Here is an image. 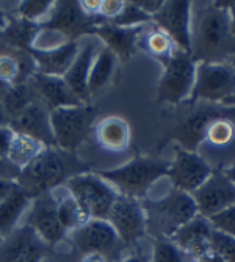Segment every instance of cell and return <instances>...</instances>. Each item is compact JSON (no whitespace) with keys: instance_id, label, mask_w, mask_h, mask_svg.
I'll list each match as a JSON object with an SVG mask.
<instances>
[{"instance_id":"cell-1","label":"cell","mask_w":235,"mask_h":262,"mask_svg":"<svg viewBox=\"0 0 235 262\" xmlns=\"http://www.w3.org/2000/svg\"><path fill=\"white\" fill-rule=\"evenodd\" d=\"M86 171H91V166L77 157L76 152L47 146L20 170L16 184L33 200L38 195L54 192L58 187H63L67 179Z\"/></svg>"},{"instance_id":"cell-2","label":"cell","mask_w":235,"mask_h":262,"mask_svg":"<svg viewBox=\"0 0 235 262\" xmlns=\"http://www.w3.org/2000/svg\"><path fill=\"white\" fill-rule=\"evenodd\" d=\"M235 54L233 11H224L214 4L192 17V58L195 63H227Z\"/></svg>"},{"instance_id":"cell-3","label":"cell","mask_w":235,"mask_h":262,"mask_svg":"<svg viewBox=\"0 0 235 262\" xmlns=\"http://www.w3.org/2000/svg\"><path fill=\"white\" fill-rule=\"evenodd\" d=\"M146 215L148 235L151 237H170L198 215V207L190 193L171 188L170 192L157 200H139Z\"/></svg>"},{"instance_id":"cell-4","label":"cell","mask_w":235,"mask_h":262,"mask_svg":"<svg viewBox=\"0 0 235 262\" xmlns=\"http://www.w3.org/2000/svg\"><path fill=\"white\" fill-rule=\"evenodd\" d=\"M170 162L157 157L136 156L121 166L110 170L96 171L102 179H105L118 195L143 200L146 198L151 187L161 178L167 176Z\"/></svg>"},{"instance_id":"cell-5","label":"cell","mask_w":235,"mask_h":262,"mask_svg":"<svg viewBox=\"0 0 235 262\" xmlns=\"http://www.w3.org/2000/svg\"><path fill=\"white\" fill-rule=\"evenodd\" d=\"M66 242L79 259L85 254H101L107 262H121L126 250L111 225L98 219H89L77 229L67 232Z\"/></svg>"},{"instance_id":"cell-6","label":"cell","mask_w":235,"mask_h":262,"mask_svg":"<svg viewBox=\"0 0 235 262\" xmlns=\"http://www.w3.org/2000/svg\"><path fill=\"white\" fill-rule=\"evenodd\" d=\"M98 121V110L91 104H79L51 110V126L55 146L76 152L92 134Z\"/></svg>"},{"instance_id":"cell-7","label":"cell","mask_w":235,"mask_h":262,"mask_svg":"<svg viewBox=\"0 0 235 262\" xmlns=\"http://www.w3.org/2000/svg\"><path fill=\"white\" fill-rule=\"evenodd\" d=\"M63 187L77 201L88 220H107L110 209L118 198L116 190L94 171L76 174L67 179Z\"/></svg>"},{"instance_id":"cell-8","label":"cell","mask_w":235,"mask_h":262,"mask_svg":"<svg viewBox=\"0 0 235 262\" xmlns=\"http://www.w3.org/2000/svg\"><path fill=\"white\" fill-rule=\"evenodd\" d=\"M235 73L229 63H196L195 85L186 102L233 105Z\"/></svg>"},{"instance_id":"cell-9","label":"cell","mask_w":235,"mask_h":262,"mask_svg":"<svg viewBox=\"0 0 235 262\" xmlns=\"http://www.w3.org/2000/svg\"><path fill=\"white\" fill-rule=\"evenodd\" d=\"M161 66L163 73L157 88V101L171 105L185 104L190 99L195 85L196 63L192 55L176 49Z\"/></svg>"},{"instance_id":"cell-10","label":"cell","mask_w":235,"mask_h":262,"mask_svg":"<svg viewBox=\"0 0 235 262\" xmlns=\"http://www.w3.org/2000/svg\"><path fill=\"white\" fill-rule=\"evenodd\" d=\"M107 22L101 16H88L82 11L79 2L61 0L54 2V7L39 29L44 33H58L64 41H79L80 38L92 35L94 29Z\"/></svg>"},{"instance_id":"cell-11","label":"cell","mask_w":235,"mask_h":262,"mask_svg":"<svg viewBox=\"0 0 235 262\" xmlns=\"http://www.w3.org/2000/svg\"><path fill=\"white\" fill-rule=\"evenodd\" d=\"M192 108L188 110L173 129V138L177 146L192 152H198L204 143L205 130L212 121L223 116H233V105H220L208 102H188Z\"/></svg>"},{"instance_id":"cell-12","label":"cell","mask_w":235,"mask_h":262,"mask_svg":"<svg viewBox=\"0 0 235 262\" xmlns=\"http://www.w3.org/2000/svg\"><path fill=\"white\" fill-rule=\"evenodd\" d=\"M198 213L208 217L226 207L235 206V182L233 166L226 168H214L205 182L192 193Z\"/></svg>"},{"instance_id":"cell-13","label":"cell","mask_w":235,"mask_h":262,"mask_svg":"<svg viewBox=\"0 0 235 262\" xmlns=\"http://www.w3.org/2000/svg\"><path fill=\"white\" fill-rule=\"evenodd\" d=\"M192 17L193 2L168 0L152 16V24L167 33L179 51L190 55L192 52Z\"/></svg>"},{"instance_id":"cell-14","label":"cell","mask_w":235,"mask_h":262,"mask_svg":"<svg viewBox=\"0 0 235 262\" xmlns=\"http://www.w3.org/2000/svg\"><path fill=\"white\" fill-rule=\"evenodd\" d=\"M107 222L116 231L126 248L135 247L148 235L146 215L139 200L118 195L110 209Z\"/></svg>"},{"instance_id":"cell-15","label":"cell","mask_w":235,"mask_h":262,"mask_svg":"<svg viewBox=\"0 0 235 262\" xmlns=\"http://www.w3.org/2000/svg\"><path fill=\"white\" fill-rule=\"evenodd\" d=\"M54 253L55 248L27 225H19L0 241V262H42Z\"/></svg>"},{"instance_id":"cell-16","label":"cell","mask_w":235,"mask_h":262,"mask_svg":"<svg viewBox=\"0 0 235 262\" xmlns=\"http://www.w3.org/2000/svg\"><path fill=\"white\" fill-rule=\"evenodd\" d=\"M214 171V166L199 152H192L182 148H176V156L168 165L167 176L173 184V188H177L185 193H193L198 190L205 179Z\"/></svg>"},{"instance_id":"cell-17","label":"cell","mask_w":235,"mask_h":262,"mask_svg":"<svg viewBox=\"0 0 235 262\" xmlns=\"http://www.w3.org/2000/svg\"><path fill=\"white\" fill-rule=\"evenodd\" d=\"M29 209L24 225L30 226L47 245L55 248L60 242L66 241V232L57 215V196L54 192L35 196Z\"/></svg>"},{"instance_id":"cell-18","label":"cell","mask_w":235,"mask_h":262,"mask_svg":"<svg viewBox=\"0 0 235 262\" xmlns=\"http://www.w3.org/2000/svg\"><path fill=\"white\" fill-rule=\"evenodd\" d=\"M8 126L16 134H24L38 140L45 148L55 146L51 126V112L38 98L26 108H22L16 116H13Z\"/></svg>"},{"instance_id":"cell-19","label":"cell","mask_w":235,"mask_h":262,"mask_svg":"<svg viewBox=\"0 0 235 262\" xmlns=\"http://www.w3.org/2000/svg\"><path fill=\"white\" fill-rule=\"evenodd\" d=\"M88 41L83 44H79V52L70 63L69 69L64 73L63 79L69 90L76 94V98L82 101L83 104H89V93H88V76L92 66V61L101 51V41L96 36H86Z\"/></svg>"},{"instance_id":"cell-20","label":"cell","mask_w":235,"mask_h":262,"mask_svg":"<svg viewBox=\"0 0 235 262\" xmlns=\"http://www.w3.org/2000/svg\"><path fill=\"white\" fill-rule=\"evenodd\" d=\"M79 41H66L47 49L32 47L27 54L35 63V73L63 77L79 52Z\"/></svg>"},{"instance_id":"cell-21","label":"cell","mask_w":235,"mask_h":262,"mask_svg":"<svg viewBox=\"0 0 235 262\" xmlns=\"http://www.w3.org/2000/svg\"><path fill=\"white\" fill-rule=\"evenodd\" d=\"M36 98L47 107V110H55L60 107H70L83 104L76 98V94L69 90L63 77L58 76H45L41 73H33L29 79Z\"/></svg>"},{"instance_id":"cell-22","label":"cell","mask_w":235,"mask_h":262,"mask_svg":"<svg viewBox=\"0 0 235 262\" xmlns=\"http://www.w3.org/2000/svg\"><path fill=\"white\" fill-rule=\"evenodd\" d=\"M145 26L141 27H118L110 22H104L98 26L92 32V36H96L102 46L108 49L123 61H129L136 54V39L139 32L143 30Z\"/></svg>"},{"instance_id":"cell-23","label":"cell","mask_w":235,"mask_h":262,"mask_svg":"<svg viewBox=\"0 0 235 262\" xmlns=\"http://www.w3.org/2000/svg\"><path fill=\"white\" fill-rule=\"evenodd\" d=\"M210 232H212V226L208 220L198 213L195 219H192L182 228H179L170 239L185 253L186 257L196 260L198 257H201L204 253L210 250L208 247Z\"/></svg>"},{"instance_id":"cell-24","label":"cell","mask_w":235,"mask_h":262,"mask_svg":"<svg viewBox=\"0 0 235 262\" xmlns=\"http://www.w3.org/2000/svg\"><path fill=\"white\" fill-rule=\"evenodd\" d=\"M91 135L96 140L99 148L110 152H123L130 145L132 130L124 118L114 115L96 121Z\"/></svg>"},{"instance_id":"cell-25","label":"cell","mask_w":235,"mask_h":262,"mask_svg":"<svg viewBox=\"0 0 235 262\" xmlns=\"http://www.w3.org/2000/svg\"><path fill=\"white\" fill-rule=\"evenodd\" d=\"M136 49L146 52L148 55H151L152 58H155L157 61H160L161 64L167 61L177 47L174 46L173 39L161 32L157 26L154 24H146L143 27V30L139 32L138 39H136Z\"/></svg>"},{"instance_id":"cell-26","label":"cell","mask_w":235,"mask_h":262,"mask_svg":"<svg viewBox=\"0 0 235 262\" xmlns=\"http://www.w3.org/2000/svg\"><path fill=\"white\" fill-rule=\"evenodd\" d=\"M30 203L32 200L19 187L0 201V235L5 237L19 226V222L30 207Z\"/></svg>"},{"instance_id":"cell-27","label":"cell","mask_w":235,"mask_h":262,"mask_svg":"<svg viewBox=\"0 0 235 262\" xmlns=\"http://www.w3.org/2000/svg\"><path fill=\"white\" fill-rule=\"evenodd\" d=\"M41 29L39 24L29 22L22 17H13L8 19L7 27L2 30V35L8 44L16 47L20 52H27L35 46V41L39 35Z\"/></svg>"},{"instance_id":"cell-28","label":"cell","mask_w":235,"mask_h":262,"mask_svg":"<svg viewBox=\"0 0 235 262\" xmlns=\"http://www.w3.org/2000/svg\"><path fill=\"white\" fill-rule=\"evenodd\" d=\"M116 55L108 49V47L102 46L99 54L96 55L88 76V93L89 96L99 93L104 86H107L114 74L116 69Z\"/></svg>"},{"instance_id":"cell-29","label":"cell","mask_w":235,"mask_h":262,"mask_svg":"<svg viewBox=\"0 0 235 262\" xmlns=\"http://www.w3.org/2000/svg\"><path fill=\"white\" fill-rule=\"evenodd\" d=\"M45 146L29 135L24 134H16L13 135L10 151H8V160L16 165L19 170H22L24 166H27Z\"/></svg>"},{"instance_id":"cell-30","label":"cell","mask_w":235,"mask_h":262,"mask_svg":"<svg viewBox=\"0 0 235 262\" xmlns=\"http://www.w3.org/2000/svg\"><path fill=\"white\" fill-rule=\"evenodd\" d=\"M36 99V94L29 82L19 83V85H10L2 93H0V101L4 104V108L11 120L22 108H26L30 102Z\"/></svg>"},{"instance_id":"cell-31","label":"cell","mask_w":235,"mask_h":262,"mask_svg":"<svg viewBox=\"0 0 235 262\" xmlns=\"http://www.w3.org/2000/svg\"><path fill=\"white\" fill-rule=\"evenodd\" d=\"M57 215L66 234L77 229L88 220V217L83 213L77 201L69 195V192L64 196L57 198Z\"/></svg>"},{"instance_id":"cell-32","label":"cell","mask_w":235,"mask_h":262,"mask_svg":"<svg viewBox=\"0 0 235 262\" xmlns=\"http://www.w3.org/2000/svg\"><path fill=\"white\" fill-rule=\"evenodd\" d=\"M204 143L214 148H232L233 145V116H223L212 121L205 130Z\"/></svg>"},{"instance_id":"cell-33","label":"cell","mask_w":235,"mask_h":262,"mask_svg":"<svg viewBox=\"0 0 235 262\" xmlns=\"http://www.w3.org/2000/svg\"><path fill=\"white\" fill-rule=\"evenodd\" d=\"M151 262H185V253L167 237H152Z\"/></svg>"},{"instance_id":"cell-34","label":"cell","mask_w":235,"mask_h":262,"mask_svg":"<svg viewBox=\"0 0 235 262\" xmlns=\"http://www.w3.org/2000/svg\"><path fill=\"white\" fill-rule=\"evenodd\" d=\"M151 22H152V17L149 14H146L143 10H139L133 4V0H130V2H124L121 13L118 14L114 19L110 20V24H113V26L127 27V29L141 27V26H146V24H151Z\"/></svg>"},{"instance_id":"cell-35","label":"cell","mask_w":235,"mask_h":262,"mask_svg":"<svg viewBox=\"0 0 235 262\" xmlns=\"http://www.w3.org/2000/svg\"><path fill=\"white\" fill-rule=\"evenodd\" d=\"M52 7H54L52 0H24V2H19L17 13L19 17L29 22L41 24L47 19Z\"/></svg>"},{"instance_id":"cell-36","label":"cell","mask_w":235,"mask_h":262,"mask_svg":"<svg viewBox=\"0 0 235 262\" xmlns=\"http://www.w3.org/2000/svg\"><path fill=\"white\" fill-rule=\"evenodd\" d=\"M208 247L210 251L218 254L226 262H235V235L224 234L212 228L208 235Z\"/></svg>"},{"instance_id":"cell-37","label":"cell","mask_w":235,"mask_h":262,"mask_svg":"<svg viewBox=\"0 0 235 262\" xmlns=\"http://www.w3.org/2000/svg\"><path fill=\"white\" fill-rule=\"evenodd\" d=\"M207 220L215 231L235 235V206L212 213V215L207 217Z\"/></svg>"},{"instance_id":"cell-38","label":"cell","mask_w":235,"mask_h":262,"mask_svg":"<svg viewBox=\"0 0 235 262\" xmlns=\"http://www.w3.org/2000/svg\"><path fill=\"white\" fill-rule=\"evenodd\" d=\"M123 7H124L123 0H102L101 8H99V16L104 17L107 22H110L121 13Z\"/></svg>"},{"instance_id":"cell-39","label":"cell","mask_w":235,"mask_h":262,"mask_svg":"<svg viewBox=\"0 0 235 262\" xmlns=\"http://www.w3.org/2000/svg\"><path fill=\"white\" fill-rule=\"evenodd\" d=\"M13 135H14V132L10 129V126L0 127V159H7L8 157V151H10Z\"/></svg>"},{"instance_id":"cell-40","label":"cell","mask_w":235,"mask_h":262,"mask_svg":"<svg viewBox=\"0 0 235 262\" xmlns=\"http://www.w3.org/2000/svg\"><path fill=\"white\" fill-rule=\"evenodd\" d=\"M20 170L13 165L8 159H0V179L5 181H16Z\"/></svg>"},{"instance_id":"cell-41","label":"cell","mask_w":235,"mask_h":262,"mask_svg":"<svg viewBox=\"0 0 235 262\" xmlns=\"http://www.w3.org/2000/svg\"><path fill=\"white\" fill-rule=\"evenodd\" d=\"M133 4L139 8L143 10L146 14H149L151 17L161 8L163 5V0H133Z\"/></svg>"},{"instance_id":"cell-42","label":"cell","mask_w":235,"mask_h":262,"mask_svg":"<svg viewBox=\"0 0 235 262\" xmlns=\"http://www.w3.org/2000/svg\"><path fill=\"white\" fill-rule=\"evenodd\" d=\"M82 11L88 16H99V8L101 2L99 0H80L79 2Z\"/></svg>"},{"instance_id":"cell-43","label":"cell","mask_w":235,"mask_h":262,"mask_svg":"<svg viewBox=\"0 0 235 262\" xmlns=\"http://www.w3.org/2000/svg\"><path fill=\"white\" fill-rule=\"evenodd\" d=\"M17 188L16 181H5V179H0V201L4 198H7L11 192Z\"/></svg>"},{"instance_id":"cell-44","label":"cell","mask_w":235,"mask_h":262,"mask_svg":"<svg viewBox=\"0 0 235 262\" xmlns=\"http://www.w3.org/2000/svg\"><path fill=\"white\" fill-rule=\"evenodd\" d=\"M195 262H226L224 259H221L218 254H215L214 251H207V253H204L201 257H198Z\"/></svg>"},{"instance_id":"cell-45","label":"cell","mask_w":235,"mask_h":262,"mask_svg":"<svg viewBox=\"0 0 235 262\" xmlns=\"http://www.w3.org/2000/svg\"><path fill=\"white\" fill-rule=\"evenodd\" d=\"M121 262H149V257L145 253H132L121 259Z\"/></svg>"},{"instance_id":"cell-46","label":"cell","mask_w":235,"mask_h":262,"mask_svg":"<svg viewBox=\"0 0 235 262\" xmlns=\"http://www.w3.org/2000/svg\"><path fill=\"white\" fill-rule=\"evenodd\" d=\"M80 262H107V259L101 254H85L80 257Z\"/></svg>"},{"instance_id":"cell-47","label":"cell","mask_w":235,"mask_h":262,"mask_svg":"<svg viewBox=\"0 0 235 262\" xmlns=\"http://www.w3.org/2000/svg\"><path fill=\"white\" fill-rule=\"evenodd\" d=\"M8 123H10V118H8V115H7V112L4 108L2 101H0V127H2V126H8Z\"/></svg>"},{"instance_id":"cell-48","label":"cell","mask_w":235,"mask_h":262,"mask_svg":"<svg viewBox=\"0 0 235 262\" xmlns=\"http://www.w3.org/2000/svg\"><path fill=\"white\" fill-rule=\"evenodd\" d=\"M7 24H8V16L2 10H0V29L4 30L7 27Z\"/></svg>"},{"instance_id":"cell-49","label":"cell","mask_w":235,"mask_h":262,"mask_svg":"<svg viewBox=\"0 0 235 262\" xmlns=\"http://www.w3.org/2000/svg\"><path fill=\"white\" fill-rule=\"evenodd\" d=\"M0 241H2V235H0Z\"/></svg>"}]
</instances>
